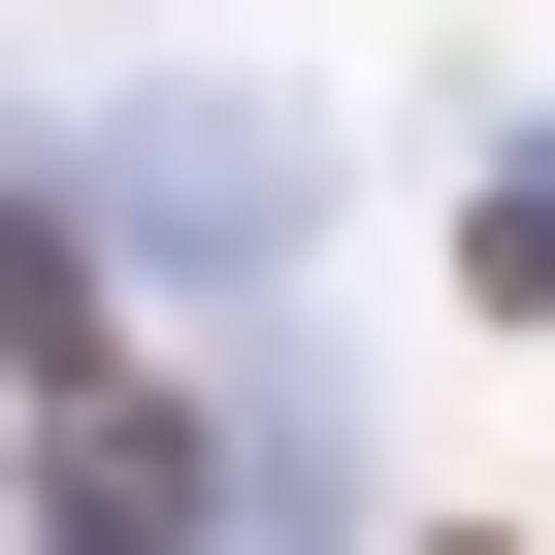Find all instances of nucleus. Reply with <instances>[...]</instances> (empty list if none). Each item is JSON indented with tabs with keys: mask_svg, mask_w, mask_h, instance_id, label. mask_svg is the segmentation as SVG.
<instances>
[{
	"mask_svg": "<svg viewBox=\"0 0 555 555\" xmlns=\"http://www.w3.org/2000/svg\"><path fill=\"white\" fill-rule=\"evenodd\" d=\"M196 522V425H131V392H66V555H164Z\"/></svg>",
	"mask_w": 555,
	"mask_h": 555,
	"instance_id": "nucleus-1",
	"label": "nucleus"
},
{
	"mask_svg": "<svg viewBox=\"0 0 555 555\" xmlns=\"http://www.w3.org/2000/svg\"><path fill=\"white\" fill-rule=\"evenodd\" d=\"M0 360H99V261H66L34 196H0Z\"/></svg>",
	"mask_w": 555,
	"mask_h": 555,
	"instance_id": "nucleus-2",
	"label": "nucleus"
}]
</instances>
